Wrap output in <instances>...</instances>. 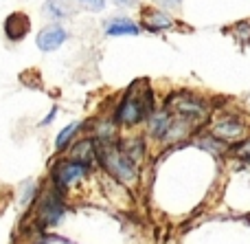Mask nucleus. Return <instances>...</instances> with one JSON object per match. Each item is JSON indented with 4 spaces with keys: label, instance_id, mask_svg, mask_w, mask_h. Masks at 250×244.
I'll return each mask as SVG.
<instances>
[{
    "label": "nucleus",
    "instance_id": "obj_17",
    "mask_svg": "<svg viewBox=\"0 0 250 244\" xmlns=\"http://www.w3.org/2000/svg\"><path fill=\"white\" fill-rule=\"evenodd\" d=\"M57 114H60V108H57V106H53V108L48 110V114H46V117L42 119V123H40V126H42V128L51 126V123H53V121H55V119H57Z\"/></svg>",
    "mask_w": 250,
    "mask_h": 244
},
{
    "label": "nucleus",
    "instance_id": "obj_1",
    "mask_svg": "<svg viewBox=\"0 0 250 244\" xmlns=\"http://www.w3.org/2000/svg\"><path fill=\"white\" fill-rule=\"evenodd\" d=\"M154 112H156V108H154L151 88H147V84L138 82V84H132L127 88V92L121 97V101L114 108L112 121L123 128H134L138 123L147 121Z\"/></svg>",
    "mask_w": 250,
    "mask_h": 244
},
{
    "label": "nucleus",
    "instance_id": "obj_2",
    "mask_svg": "<svg viewBox=\"0 0 250 244\" xmlns=\"http://www.w3.org/2000/svg\"><path fill=\"white\" fill-rule=\"evenodd\" d=\"M99 145L97 161L101 163L108 176H112L121 185H134L138 180V161L123 148L121 141H104Z\"/></svg>",
    "mask_w": 250,
    "mask_h": 244
},
{
    "label": "nucleus",
    "instance_id": "obj_9",
    "mask_svg": "<svg viewBox=\"0 0 250 244\" xmlns=\"http://www.w3.org/2000/svg\"><path fill=\"white\" fill-rule=\"evenodd\" d=\"M97 154H99V145H97V139L92 136V139H77L68 148V154H66V156L92 170V165L97 163Z\"/></svg>",
    "mask_w": 250,
    "mask_h": 244
},
{
    "label": "nucleus",
    "instance_id": "obj_5",
    "mask_svg": "<svg viewBox=\"0 0 250 244\" xmlns=\"http://www.w3.org/2000/svg\"><path fill=\"white\" fill-rule=\"evenodd\" d=\"M38 211H35V222L40 224V229H51L57 227L62 222L66 214V205H64V194L57 192L55 187L48 189V192L40 194L38 198Z\"/></svg>",
    "mask_w": 250,
    "mask_h": 244
},
{
    "label": "nucleus",
    "instance_id": "obj_19",
    "mask_svg": "<svg viewBox=\"0 0 250 244\" xmlns=\"http://www.w3.org/2000/svg\"><path fill=\"white\" fill-rule=\"evenodd\" d=\"M114 2H117V4H134L136 0H114Z\"/></svg>",
    "mask_w": 250,
    "mask_h": 244
},
{
    "label": "nucleus",
    "instance_id": "obj_13",
    "mask_svg": "<svg viewBox=\"0 0 250 244\" xmlns=\"http://www.w3.org/2000/svg\"><path fill=\"white\" fill-rule=\"evenodd\" d=\"M70 11H73V7L68 0H46V4H44V13L51 20H64L70 16Z\"/></svg>",
    "mask_w": 250,
    "mask_h": 244
},
{
    "label": "nucleus",
    "instance_id": "obj_3",
    "mask_svg": "<svg viewBox=\"0 0 250 244\" xmlns=\"http://www.w3.org/2000/svg\"><path fill=\"white\" fill-rule=\"evenodd\" d=\"M167 110L180 119H187L189 123L198 126V123L207 121L211 114V106L207 99L193 92H173L167 101Z\"/></svg>",
    "mask_w": 250,
    "mask_h": 244
},
{
    "label": "nucleus",
    "instance_id": "obj_8",
    "mask_svg": "<svg viewBox=\"0 0 250 244\" xmlns=\"http://www.w3.org/2000/svg\"><path fill=\"white\" fill-rule=\"evenodd\" d=\"M2 33L9 42H22L31 33V20L24 11H13L4 18Z\"/></svg>",
    "mask_w": 250,
    "mask_h": 244
},
{
    "label": "nucleus",
    "instance_id": "obj_14",
    "mask_svg": "<svg viewBox=\"0 0 250 244\" xmlns=\"http://www.w3.org/2000/svg\"><path fill=\"white\" fill-rule=\"evenodd\" d=\"M38 196H40V185L35 183V180L22 183V187H20V205L22 207H29Z\"/></svg>",
    "mask_w": 250,
    "mask_h": 244
},
{
    "label": "nucleus",
    "instance_id": "obj_16",
    "mask_svg": "<svg viewBox=\"0 0 250 244\" xmlns=\"http://www.w3.org/2000/svg\"><path fill=\"white\" fill-rule=\"evenodd\" d=\"M77 2L82 4L83 9H88V11H92V13L101 11V9L105 7V0H77Z\"/></svg>",
    "mask_w": 250,
    "mask_h": 244
},
{
    "label": "nucleus",
    "instance_id": "obj_7",
    "mask_svg": "<svg viewBox=\"0 0 250 244\" xmlns=\"http://www.w3.org/2000/svg\"><path fill=\"white\" fill-rule=\"evenodd\" d=\"M66 40H68V31H66L62 24H57V22L46 24L44 29L38 31V35H35V44H38V48L42 53L57 51V48H62V44H64Z\"/></svg>",
    "mask_w": 250,
    "mask_h": 244
},
{
    "label": "nucleus",
    "instance_id": "obj_18",
    "mask_svg": "<svg viewBox=\"0 0 250 244\" xmlns=\"http://www.w3.org/2000/svg\"><path fill=\"white\" fill-rule=\"evenodd\" d=\"M156 4H160V7L165 9H178L182 4V0H154Z\"/></svg>",
    "mask_w": 250,
    "mask_h": 244
},
{
    "label": "nucleus",
    "instance_id": "obj_4",
    "mask_svg": "<svg viewBox=\"0 0 250 244\" xmlns=\"http://www.w3.org/2000/svg\"><path fill=\"white\" fill-rule=\"evenodd\" d=\"M88 174H90V167L64 156L60 161H55V165L51 167V185L57 192L66 194L73 187H77L79 183H83L88 178Z\"/></svg>",
    "mask_w": 250,
    "mask_h": 244
},
{
    "label": "nucleus",
    "instance_id": "obj_15",
    "mask_svg": "<svg viewBox=\"0 0 250 244\" xmlns=\"http://www.w3.org/2000/svg\"><path fill=\"white\" fill-rule=\"evenodd\" d=\"M233 150H235V154H237L239 158H244V161H250V136L242 139L239 143H235Z\"/></svg>",
    "mask_w": 250,
    "mask_h": 244
},
{
    "label": "nucleus",
    "instance_id": "obj_12",
    "mask_svg": "<svg viewBox=\"0 0 250 244\" xmlns=\"http://www.w3.org/2000/svg\"><path fill=\"white\" fill-rule=\"evenodd\" d=\"M82 130H83V121H75V123H68L66 128H62L60 134L55 136V152L57 154L68 152V148L77 141V134Z\"/></svg>",
    "mask_w": 250,
    "mask_h": 244
},
{
    "label": "nucleus",
    "instance_id": "obj_10",
    "mask_svg": "<svg viewBox=\"0 0 250 244\" xmlns=\"http://www.w3.org/2000/svg\"><path fill=\"white\" fill-rule=\"evenodd\" d=\"M141 26L151 33L173 29V20L169 13L160 11V7H143L141 9Z\"/></svg>",
    "mask_w": 250,
    "mask_h": 244
},
{
    "label": "nucleus",
    "instance_id": "obj_6",
    "mask_svg": "<svg viewBox=\"0 0 250 244\" xmlns=\"http://www.w3.org/2000/svg\"><path fill=\"white\" fill-rule=\"evenodd\" d=\"M211 136H215L222 143H239L242 139H246L248 134V123L242 114L237 112H224L220 117H215L211 121Z\"/></svg>",
    "mask_w": 250,
    "mask_h": 244
},
{
    "label": "nucleus",
    "instance_id": "obj_11",
    "mask_svg": "<svg viewBox=\"0 0 250 244\" xmlns=\"http://www.w3.org/2000/svg\"><path fill=\"white\" fill-rule=\"evenodd\" d=\"M104 31H105V35H110V38H121V35H138V33H141V24H136V22L129 20V18L117 16V18L105 20Z\"/></svg>",
    "mask_w": 250,
    "mask_h": 244
}]
</instances>
